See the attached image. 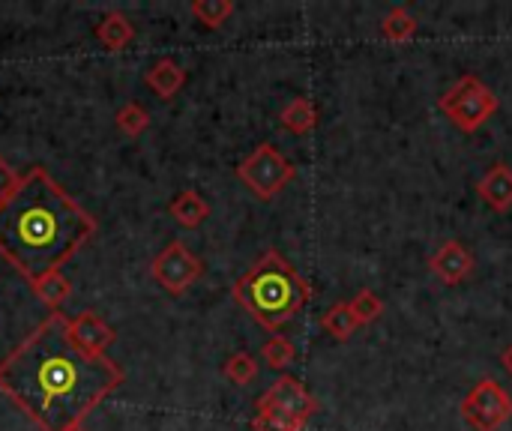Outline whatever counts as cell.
<instances>
[{"label": "cell", "instance_id": "484cf974", "mask_svg": "<svg viewBox=\"0 0 512 431\" xmlns=\"http://www.w3.org/2000/svg\"><path fill=\"white\" fill-rule=\"evenodd\" d=\"M501 366L507 369V375H512V345L510 348H504V354H501Z\"/></svg>", "mask_w": 512, "mask_h": 431}, {"label": "cell", "instance_id": "7402d4cb", "mask_svg": "<svg viewBox=\"0 0 512 431\" xmlns=\"http://www.w3.org/2000/svg\"><path fill=\"white\" fill-rule=\"evenodd\" d=\"M114 123H117V129H120L123 135L138 138V135L150 126V114H147V108H141L138 102H126V105L114 114Z\"/></svg>", "mask_w": 512, "mask_h": 431}, {"label": "cell", "instance_id": "e0dca14e", "mask_svg": "<svg viewBox=\"0 0 512 431\" xmlns=\"http://www.w3.org/2000/svg\"><path fill=\"white\" fill-rule=\"evenodd\" d=\"M417 18L411 15V9L408 6H396V9H390V15L384 18V24H381V30H384V39L387 42H408V39H414V33H417Z\"/></svg>", "mask_w": 512, "mask_h": 431}, {"label": "cell", "instance_id": "4316f807", "mask_svg": "<svg viewBox=\"0 0 512 431\" xmlns=\"http://www.w3.org/2000/svg\"><path fill=\"white\" fill-rule=\"evenodd\" d=\"M75 431H84V426H81V429H75Z\"/></svg>", "mask_w": 512, "mask_h": 431}, {"label": "cell", "instance_id": "30bf717a", "mask_svg": "<svg viewBox=\"0 0 512 431\" xmlns=\"http://www.w3.org/2000/svg\"><path fill=\"white\" fill-rule=\"evenodd\" d=\"M429 267H432V273H435L444 285H459V282H465V279L471 276V270H474V255H471L459 240H450V243H444V246L432 255Z\"/></svg>", "mask_w": 512, "mask_h": 431}, {"label": "cell", "instance_id": "ba28073f", "mask_svg": "<svg viewBox=\"0 0 512 431\" xmlns=\"http://www.w3.org/2000/svg\"><path fill=\"white\" fill-rule=\"evenodd\" d=\"M258 402L261 405H273V408H279V411H285V414H291V417H297L303 423H309L315 417V411H318L315 396L297 378H291V375H282Z\"/></svg>", "mask_w": 512, "mask_h": 431}, {"label": "cell", "instance_id": "7a4b0ae2", "mask_svg": "<svg viewBox=\"0 0 512 431\" xmlns=\"http://www.w3.org/2000/svg\"><path fill=\"white\" fill-rule=\"evenodd\" d=\"M96 234V219L45 171L30 168L6 201H0V258L36 285L63 273Z\"/></svg>", "mask_w": 512, "mask_h": 431}, {"label": "cell", "instance_id": "7c38bea8", "mask_svg": "<svg viewBox=\"0 0 512 431\" xmlns=\"http://www.w3.org/2000/svg\"><path fill=\"white\" fill-rule=\"evenodd\" d=\"M183 84H186V72H183V66L177 63V60H171V57H162V60H156L153 66H150V72H147V87L159 96V99H174L180 90H183Z\"/></svg>", "mask_w": 512, "mask_h": 431}, {"label": "cell", "instance_id": "6da1fadb", "mask_svg": "<svg viewBox=\"0 0 512 431\" xmlns=\"http://www.w3.org/2000/svg\"><path fill=\"white\" fill-rule=\"evenodd\" d=\"M126 381L123 369L84 354L69 336V318L51 312L0 360V393L39 431H75Z\"/></svg>", "mask_w": 512, "mask_h": 431}, {"label": "cell", "instance_id": "ac0fdd59", "mask_svg": "<svg viewBox=\"0 0 512 431\" xmlns=\"http://www.w3.org/2000/svg\"><path fill=\"white\" fill-rule=\"evenodd\" d=\"M30 288H33V294H36L51 312H57V309L63 306V300H69V294H72V282H69L63 273H51V276L39 279V282L30 285Z\"/></svg>", "mask_w": 512, "mask_h": 431}, {"label": "cell", "instance_id": "5bb4252c", "mask_svg": "<svg viewBox=\"0 0 512 431\" xmlns=\"http://www.w3.org/2000/svg\"><path fill=\"white\" fill-rule=\"evenodd\" d=\"M279 120H282V129L285 132H291V135H309L318 126V108H315V102L309 96H297V99H291L282 108Z\"/></svg>", "mask_w": 512, "mask_h": 431}, {"label": "cell", "instance_id": "d6986e66", "mask_svg": "<svg viewBox=\"0 0 512 431\" xmlns=\"http://www.w3.org/2000/svg\"><path fill=\"white\" fill-rule=\"evenodd\" d=\"M306 429V423L303 420H297V417H291V414H285V411H279V408H273V405H261L258 402V414H255V420H252V431H303Z\"/></svg>", "mask_w": 512, "mask_h": 431}, {"label": "cell", "instance_id": "9a60e30c", "mask_svg": "<svg viewBox=\"0 0 512 431\" xmlns=\"http://www.w3.org/2000/svg\"><path fill=\"white\" fill-rule=\"evenodd\" d=\"M168 213L174 216V222L177 225H183V228H201L204 225V219L210 216V204L198 195V192H192V189H186V192H180L171 204H168Z\"/></svg>", "mask_w": 512, "mask_h": 431}, {"label": "cell", "instance_id": "9c48e42d", "mask_svg": "<svg viewBox=\"0 0 512 431\" xmlns=\"http://www.w3.org/2000/svg\"><path fill=\"white\" fill-rule=\"evenodd\" d=\"M69 336H72V342H75L84 354H90V357H102L105 348L114 345V339H117V333H114L96 312H81V315H75V318L69 321Z\"/></svg>", "mask_w": 512, "mask_h": 431}, {"label": "cell", "instance_id": "8fae6325", "mask_svg": "<svg viewBox=\"0 0 512 431\" xmlns=\"http://www.w3.org/2000/svg\"><path fill=\"white\" fill-rule=\"evenodd\" d=\"M477 192H480V198L492 207V210H498V213H507L512 207V168L510 165H504V162H498L492 171H486L483 174V180L477 183Z\"/></svg>", "mask_w": 512, "mask_h": 431}, {"label": "cell", "instance_id": "2e32d148", "mask_svg": "<svg viewBox=\"0 0 512 431\" xmlns=\"http://www.w3.org/2000/svg\"><path fill=\"white\" fill-rule=\"evenodd\" d=\"M321 327L333 336V339H339V342H348L354 333H357V318H354V312H351V306L348 303H336V306H330L327 312H324V318H321Z\"/></svg>", "mask_w": 512, "mask_h": 431}, {"label": "cell", "instance_id": "ffe728a7", "mask_svg": "<svg viewBox=\"0 0 512 431\" xmlns=\"http://www.w3.org/2000/svg\"><path fill=\"white\" fill-rule=\"evenodd\" d=\"M222 375H225L231 384L246 387V384H252V381L258 378V363H255V357H252V354L240 351V354H231V357L225 360Z\"/></svg>", "mask_w": 512, "mask_h": 431}, {"label": "cell", "instance_id": "44dd1931", "mask_svg": "<svg viewBox=\"0 0 512 431\" xmlns=\"http://www.w3.org/2000/svg\"><path fill=\"white\" fill-rule=\"evenodd\" d=\"M192 15L204 27H222L234 15V3L231 0H195L192 3Z\"/></svg>", "mask_w": 512, "mask_h": 431}, {"label": "cell", "instance_id": "277c9868", "mask_svg": "<svg viewBox=\"0 0 512 431\" xmlns=\"http://www.w3.org/2000/svg\"><path fill=\"white\" fill-rule=\"evenodd\" d=\"M441 111L453 120L456 129L462 132H477L483 129L492 114L498 111V96L477 78V75H462L444 96H441Z\"/></svg>", "mask_w": 512, "mask_h": 431}, {"label": "cell", "instance_id": "d4e9b609", "mask_svg": "<svg viewBox=\"0 0 512 431\" xmlns=\"http://www.w3.org/2000/svg\"><path fill=\"white\" fill-rule=\"evenodd\" d=\"M18 180H21V174H15L12 165L0 156V201H6L12 195V189L18 186Z\"/></svg>", "mask_w": 512, "mask_h": 431}, {"label": "cell", "instance_id": "3957f363", "mask_svg": "<svg viewBox=\"0 0 512 431\" xmlns=\"http://www.w3.org/2000/svg\"><path fill=\"white\" fill-rule=\"evenodd\" d=\"M231 297L270 333H279L291 318H297L312 300V285L282 258V252L267 249L246 276L231 288Z\"/></svg>", "mask_w": 512, "mask_h": 431}, {"label": "cell", "instance_id": "4fadbf2b", "mask_svg": "<svg viewBox=\"0 0 512 431\" xmlns=\"http://www.w3.org/2000/svg\"><path fill=\"white\" fill-rule=\"evenodd\" d=\"M96 39H99L108 51H123V48L135 39V24H132L123 12L111 9V12H105V18H102L99 27H96Z\"/></svg>", "mask_w": 512, "mask_h": 431}, {"label": "cell", "instance_id": "cb8c5ba5", "mask_svg": "<svg viewBox=\"0 0 512 431\" xmlns=\"http://www.w3.org/2000/svg\"><path fill=\"white\" fill-rule=\"evenodd\" d=\"M348 306H351V312H354V318H357L360 327L363 324H372V321H378L384 315V300L375 291H357Z\"/></svg>", "mask_w": 512, "mask_h": 431}, {"label": "cell", "instance_id": "52a82bcc", "mask_svg": "<svg viewBox=\"0 0 512 431\" xmlns=\"http://www.w3.org/2000/svg\"><path fill=\"white\" fill-rule=\"evenodd\" d=\"M204 273V264L198 255H192L180 240L168 243L153 261H150V276L156 279L159 288H165L168 294L180 297L186 294Z\"/></svg>", "mask_w": 512, "mask_h": 431}, {"label": "cell", "instance_id": "603a6c76", "mask_svg": "<svg viewBox=\"0 0 512 431\" xmlns=\"http://www.w3.org/2000/svg\"><path fill=\"white\" fill-rule=\"evenodd\" d=\"M261 357H264V363H267L270 369H276V372H285V369L294 363L297 351H294V345H291L285 336H273L270 342H264V348H261Z\"/></svg>", "mask_w": 512, "mask_h": 431}, {"label": "cell", "instance_id": "8992f818", "mask_svg": "<svg viewBox=\"0 0 512 431\" xmlns=\"http://www.w3.org/2000/svg\"><path fill=\"white\" fill-rule=\"evenodd\" d=\"M510 417V393H507L498 381H492V378L480 381V384L468 393V399L462 402V420H465L474 431H498Z\"/></svg>", "mask_w": 512, "mask_h": 431}, {"label": "cell", "instance_id": "5b68a950", "mask_svg": "<svg viewBox=\"0 0 512 431\" xmlns=\"http://www.w3.org/2000/svg\"><path fill=\"white\" fill-rule=\"evenodd\" d=\"M237 180L261 201L276 198L294 177L297 168L273 147V144H258L240 165H237Z\"/></svg>", "mask_w": 512, "mask_h": 431}]
</instances>
